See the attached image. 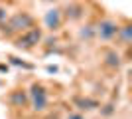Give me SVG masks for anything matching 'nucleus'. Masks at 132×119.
Returning a JSON list of instances; mask_svg holds the SVG:
<instances>
[{
  "label": "nucleus",
  "mask_w": 132,
  "mask_h": 119,
  "mask_svg": "<svg viewBox=\"0 0 132 119\" xmlns=\"http://www.w3.org/2000/svg\"><path fill=\"white\" fill-rule=\"evenodd\" d=\"M30 28H34V16L28 12H16L14 16H10L6 22L0 24V32L6 38H10L18 32H26Z\"/></svg>",
  "instance_id": "f257e3e1"
},
{
  "label": "nucleus",
  "mask_w": 132,
  "mask_h": 119,
  "mask_svg": "<svg viewBox=\"0 0 132 119\" xmlns=\"http://www.w3.org/2000/svg\"><path fill=\"white\" fill-rule=\"evenodd\" d=\"M42 40H44L42 28H30V30H26V32H22V34L14 40V46H16L18 50L28 52V50H34Z\"/></svg>",
  "instance_id": "f03ea898"
},
{
  "label": "nucleus",
  "mask_w": 132,
  "mask_h": 119,
  "mask_svg": "<svg viewBox=\"0 0 132 119\" xmlns=\"http://www.w3.org/2000/svg\"><path fill=\"white\" fill-rule=\"evenodd\" d=\"M28 99L32 101V109L34 111L42 113V111H45V107H47V89H45L42 83L36 81V83H32V87H30Z\"/></svg>",
  "instance_id": "7ed1b4c3"
},
{
  "label": "nucleus",
  "mask_w": 132,
  "mask_h": 119,
  "mask_svg": "<svg viewBox=\"0 0 132 119\" xmlns=\"http://www.w3.org/2000/svg\"><path fill=\"white\" fill-rule=\"evenodd\" d=\"M118 24L114 20H110V18H105V20H101L97 26H95V38L103 40V42H110L112 38L118 36Z\"/></svg>",
  "instance_id": "20e7f679"
},
{
  "label": "nucleus",
  "mask_w": 132,
  "mask_h": 119,
  "mask_svg": "<svg viewBox=\"0 0 132 119\" xmlns=\"http://www.w3.org/2000/svg\"><path fill=\"white\" fill-rule=\"evenodd\" d=\"M44 22H45V28H50L51 32H53V30H59L61 28V10H59V8H51V10H47V12H45Z\"/></svg>",
  "instance_id": "39448f33"
},
{
  "label": "nucleus",
  "mask_w": 132,
  "mask_h": 119,
  "mask_svg": "<svg viewBox=\"0 0 132 119\" xmlns=\"http://www.w3.org/2000/svg\"><path fill=\"white\" fill-rule=\"evenodd\" d=\"M85 16V6L79 4V2H69L65 6V18L71 20V22H77L81 18Z\"/></svg>",
  "instance_id": "423d86ee"
},
{
  "label": "nucleus",
  "mask_w": 132,
  "mask_h": 119,
  "mask_svg": "<svg viewBox=\"0 0 132 119\" xmlns=\"http://www.w3.org/2000/svg\"><path fill=\"white\" fill-rule=\"evenodd\" d=\"M8 101H10V105H14V107H24L28 103L26 89H14L10 95H8Z\"/></svg>",
  "instance_id": "0eeeda50"
},
{
  "label": "nucleus",
  "mask_w": 132,
  "mask_h": 119,
  "mask_svg": "<svg viewBox=\"0 0 132 119\" xmlns=\"http://www.w3.org/2000/svg\"><path fill=\"white\" fill-rule=\"evenodd\" d=\"M75 105L81 111H95V109L99 107V101L91 99V97H75Z\"/></svg>",
  "instance_id": "6e6552de"
},
{
  "label": "nucleus",
  "mask_w": 132,
  "mask_h": 119,
  "mask_svg": "<svg viewBox=\"0 0 132 119\" xmlns=\"http://www.w3.org/2000/svg\"><path fill=\"white\" fill-rule=\"evenodd\" d=\"M105 66H109V68H112V69L120 68V56H118L116 50H106L105 52Z\"/></svg>",
  "instance_id": "1a4fd4ad"
},
{
  "label": "nucleus",
  "mask_w": 132,
  "mask_h": 119,
  "mask_svg": "<svg viewBox=\"0 0 132 119\" xmlns=\"http://www.w3.org/2000/svg\"><path fill=\"white\" fill-rule=\"evenodd\" d=\"M79 38H81V40H93L95 38V26H93V24L83 26V28L79 30Z\"/></svg>",
  "instance_id": "9d476101"
},
{
  "label": "nucleus",
  "mask_w": 132,
  "mask_h": 119,
  "mask_svg": "<svg viewBox=\"0 0 132 119\" xmlns=\"http://www.w3.org/2000/svg\"><path fill=\"white\" fill-rule=\"evenodd\" d=\"M130 32H132V28H130V24H124V26H122V28H118V36H120L122 38V42H124V44H130ZM118 36H116V38H118Z\"/></svg>",
  "instance_id": "9b49d317"
},
{
  "label": "nucleus",
  "mask_w": 132,
  "mask_h": 119,
  "mask_svg": "<svg viewBox=\"0 0 132 119\" xmlns=\"http://www.w3.org/2000/svg\"><path fill=\"white\" fill-rule=\"evenodd\" d=\"M8 60H10V64H14V66H20V68H24V69H34L32 64H26V62H22V60H18V58H14V56H10Z\"/></svg>",
  "instance_id": "f8f14e48"
},
{
  "label": "nucleus",
  "mask_w": 132,
  "mask_h": 119,
  "mask_svg": "<svg viewBox=\"0 0 132 119\" xmlns=\"http://www.w3.org/2000/svg\"><path fill=\"white\" fill-rule=\"evenodd\" d=\"M6 20H8V10H6V8H0V24L6 22Z\"/></svg>",
  "instance_id": "ddd939ff"
},
{
  "label": "nucleus",
  "mask_w": 132,
  "mask_h": 119,
  "mask_svg": "<svg viewBox=\"0 0 132 119\" xmlns=\"http://www.w3.org/2000/svg\"><path fill=\"white\" fill-rule=\"evenodd\" d=\"M112 111H114V105H112V103H109V105H105V109H103V115H110Z\"/></svg>",
  "instance_id": "4468645a"
},
{
  "label": "nucleus",
  "mask_w": 132,
  "mask_h": 119,
  "mask_svg": "<svg viewBox=\"0 0 132 119\" xmlns=\"http://www.w3.org/2000/svg\"><path fill=\"white\" fill-rule=\"evenodd\" d=\"M67 119H85V117H83L81 113H69V115H67Z\"/></svg>",
  "instance_id": "2eb2a0df"
},
{
  "label": "nucleus",
  "mask_w": 132,
  "mask_h": 119,
  "mask_svg": "<svg viewBox=\"0 0 132 119\" xmlns=\"http://www.w3.org/2000/svg\"><path fill=\"white\" fill-rule=\"evenodd\" d=\"M47 72L50 74H57V66H47Z\"/></svg>",
  "instance_id": "dca6fc26"
},
{
  "label": "nucleus",
  "mask_w": 132,
  "mask_h": 119,
  "mask_svg": "<svg viewBox=\"0 0 132 119\" xmlns=\"http://www.w3.org/2000/svg\"><path fill=\"white\" fill-rule=\"evenodd\" d=\"M0 72H8V66H2V64H0Z\"/></svg>",
  "instance_id": "f3484780"
},
{
  "label": "nucleus",
  "mask_w": 132,
  "mask_h": 119,
  "mask_svg": "<svg viewBox=\"0 0 132 119\" xmlns=\"http://www.w3.org/2000/svg\"><path fill=\"white\" fill-rule=\"evenodd\" d=\"M45 2H55V0H45Z\"/></svg>",
  "instance_id": "a211bd4d"
}]
</instances>
